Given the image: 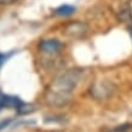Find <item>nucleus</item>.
Returning <instances> with one entry per match:
<instances>
[{
	"label": "nucleus",
	"mask_w": 132,
	"mask_h": 132,
	"mask_svg": "<svg viewBox=\"0 0 132 132\" xmlns=\"http://www.w3.org/2000/svg\"><path fill=\"white\" fill-rule=\"evenodd\" d=\"M84 70L80 68H72L64 70L56 76L51 86L46 91V101L53 107H63L70 101L72 93L82 79Z\"/></svg>",
	"instance_id": "f257e3e1"
},
{
	"label": "nucleus",
	"mask_w": 132,
	"mask_h": 132,
	"mask_svg": "<svg viewBox=\"0 0 132 132\" xmlns=\"http://www.w3.org/2000/svg\"><path fill=\"white\" fill-rule=\"evenodd\" d=\"M115 92V85L109 80L95 81L90 87V95L95 100H107Z\"/></svg>",
	"instance_id": "f03ea898"
},
{
	"label": "nucleus",
	"mask_w": 132,
	"mask_h": 132,
	"mask_svg": "<svg viewBox=\"0 0 132 132\" xmlns=\"http://www.w3.org/2000/svg\"><path fill=\"white\" fill-rule=\"evenodd\" d=\"M38 48L44 53L47 55H55L58 53L62 48V43L57 39H44L38 45Z\"/></svg>",
	"instance_id": "7ed1b4c3"
},
{
	"label": "nucleus",
	"mask_w": 132,
	"mask_h": 132,
	"mask_svg": "<svg viewBox=\"0 0 132 132\" xmlns=\"http://www.w3.org/2000/svg\"><path fill=\"white\" fill-rule=\"evenodd\" d=\"M24 102L21 100L20 97L17 96H10V95H5L3 92H0V112L4 108H9V109H18L23 104Z\"/></svg>",
	"instance_id": "20e7f679"
},
{
	"label": "nucleus",
	"mask_w": 132,
	"mask_h": 132,
	"mask_svg": "<svg viewBox=\"0 0 132 132\" xmlns=\"http://www.w3.org/2000/svg\"><path fill=\"white\" fill-rule=\"evenodd\" d=\"M87 24L82 23V22H73L65 27L64 33L70 38H81L87 33Z\"/></svg>",
	"instance_id": "39448f33"
},
{
	"label": "nucleus",
	"mask_w": 132,
	"mask_h": 132,
	"mask_svg": "<svg viewBox=\"0 0 132 132\" xmlns=\"http://www.w3.org/2000/svg\"><path fill=\"white\" fill-rule=\"evenodd\" d=\"M75 12V7L72 6V5H61L60 7H57L55 10V15L57 16H61V17H67V16H70Z\"/></svg>",
	"instance_id": "423d86ee"
},
{
	"label": "nucleus",
	"mask_w": 132,
	"mask_h": 132,
	"mask_svg": "<svg viewBox=\"0 0 132 132\" xmlns=\"http://www.w3.org/2000/svg\"><path fill=\"white\" fill-rule=\"evenodd\" d=\"M119 16L124 22H132V12L128 5H125L124 7H121L120 12H119Z\"/></svg>",
	"instance_id": "0eeeda50"
},
{
	"label": "nucleus",
	"mask_w": 132,
	"mask_h": 132,
	"mask_svg": "<svg viewBox=\"0 0 132 132\" xmlns=\"http://www.w3.org/2000/svg\"><path fill=\"white\" fill-rule=\"evenodd\" d=\"M34 110H35V107H34L33 104H29V103H26V102H24L20 108L17 109V113H18L20 115H27L29 113L34 112Z\"/></svg>",
	"instance_id": "6e6552de"
},
{
	"label": "nucleus",
	"mask_w": 132,
	"mask_h": 132,
	"mask_svg": "<svg viewBox=\"0 0 132 132\" xmlns=\"http://www.w3.org/2000/svg\"><path fill=\"white\" fill-rule=\"evenodd\" d=\"M12 53H13V52H9V53H3V52H0V68H1L3 64L12 56Z\"/></svg>",
	"instance_id": "1a4fd4ad"
},
{
	"label": "nucleus",
	"mask_w": 132,
	"mask_h": 132,
	"mask_svg": "<svg viewBox=\"0 0 132 132\" xmlns=\"http://www.w3.org/2000/svg\"><path fill=\"white\" fill-rule=\"evenodd\" d=\"M12 120H13L12 118H7V119H4V120H1V121H0V131L7 127L9 125H10V124L12 122Z\"/></svg>",
	"instance_id": "9d476101"
},
{
	"label": "nucleus",
	"mask_w": 132,
	"mask_h": 132,
	"mask_svg": "<svg viewBox=\"0 0 132 132\" xmlns=\"http://www.w3.org/2000/svg\"><path fill=\"white\" fill-rule=\"evenodd\" d=\"M17 0H0V5H11L15 4Z\"/></svg>",
	"instance_id": "9b49d317"
},
{
	"label": "nucleus",
	"mask_w": 132,
	"mask_h": 132,
	"mask_svg": "<svg viewBox=\"0 0 132 132\" xmlns=\"http://www.w3.org/2000/svg\"><path fill=\"white\" fill-rule=\"evenodd\" d=\"M130 34H131V38H132V27H130Z\"/></svg>",
	"instance_id": "f8f14e48"
}]
</instances>
